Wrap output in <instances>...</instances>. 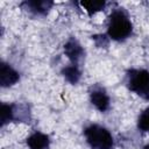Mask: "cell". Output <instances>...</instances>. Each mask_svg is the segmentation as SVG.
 <instances>
[{
  "instance_id": "obj_1",
  "label": "cell",
  "mask_w": 149,
  "mask_h": 149,
  "mask_svg": "<svg viewBox=\"0 0 149 149\" xmlns=\"http://www.w3.org/2000/svg\"><path fill=\"white\" fill-rule=\"evenodd\" d=\"M133 30V26L130 20L128 19L127 14L122 9H115L109 15L108 22V36L115 41H123L126 40Z\"/></svg>"
},
{
  "instance_id": "obj_2",
  "label": "cell",
  "mask_w": 149,
  "mask_h": 149,
  "mask_svg": "<svg viewBox=\"0 0 149 149\" xmlns=\"http://www.w3.org/2000/svg\"><path fill=\"white\" fill-rule=\"evenodd\" d=\"M84 134L92 149H111L113 147V137L105 127L91 125L85 129Z\"/></svg>"
},
{
  "instance_id": "obj_3",
  "label": "cell",
  "mask_w": 149,
  "mask_h": 149,
  "mask_svg": "<svg viewBox=\"0 0 149 149\" xmlns=\"http://www.w3.org/2000/svg\"><path fill=\"white\" fill-rule=\"evenodd\" d=\"M127 86L141 98L149 100V71L132 69L127 72Z\"/></svg>"
},
{
  "instance_id": "obj_4",
  "label": "cell",
  "mask_w": 149,
  "mask_h": 149,
  "mask_svg": "<svg viewBox=\"0 0 149 149\" xmlns=\"http://www.w3.org/2000/svg\"><path fill=\"white\" fill-rule=\"evenodd\" d=\"M64 52L68 56V58L76 65L84 56V49L81 48V45L78 43V41H76L74 38L69 40L65 45H64Z\"/></svg>"
},
{
  "instance_id": "obj_5",
  "label": "cell",
  "mask_w": 149,
  "mask_h": 149,
  "mask_svg": "<svg viewBox=\"0 0 149 149\" xmlns=\"http://www.w3.org/2000/svg\"><path fill=\"white\" fill-rule=\"evenodd\" d=\"M19 80V73L8 64L1 63L0 66V84L2 87L14 85Z\"/></svg>"
},
{
  "instance_id": "obj_6",
  "label": "cell",
  "mask_w": 149,
  "mask_h": 149,
  "mask_svg": "<svg viewBox=\"0 0 149 149\" xmlns=\"http://www.w3.org/2000/svg\"><path fill=\"white\" fill-rule=\"evenodd\" d=\"M90 99L95 108L101 112H105L109 107V98L107 93L101 88H94L90 93Z\"/></svg>"
},
{
  "instance_id": "obj_7",
  "label": "cell",
  "mask_w": 149,
  "mask_h": 149,
  "mask_svg": "<svg viewBox=\"0 0 149 149\" xmlns=\"http://www.w3.org/2000/svg\"><path fill=\"white\" fill-rule=\"evenodd\" d=\"M52 6V1L49 0H34V1H24L22 3V7H26L29 12H33L35 14H45Z\"/></svg>"
},
{
  "instance_id": "obj_8",
  "label": "cell",
  "mask_w": 149,
  "mask_h": 149,
  "mask_svg": "<svg viewBox=\"0 0 149 149\" xmlns=\"http://www.w3.org/2000/svg\"><path fill=\"white\" fill-rule=\"evenodd\" d=\"M27 144L30 149H48L49 137L43 133H34L28 137Z\"/></svg>"
},
{
  "instance_id": "obj_9",
  "label": "cell",
  "mask_w": 149,
  "mask_h": 149,
  "mask_svg": "<svg viewBox=\"0 0 149 149\" xmlns=\"http://www.w3.org/2000/svg\"><path fill=\"white\" fill-rule=\"evenodd\" d=\"M62 73H63V76L65 77V79H66L69 83H71V84H77L78 80L80 79V76H81L79 69H78L77 65H74V64L69 65V66H65V68L62 70Z\"/></svg>"
},
{
  "instance_id": "obj_10",
  "label": "cell",
  "mask_w": 149,
  "mask_h": 149,
  "mask_svg": "<svg viewBox=\"0 0 149 149\" xmlns=\"http://www.w3.org/2000/svg\"><path fill=\"white\" fill-rule=\"evenodd\" d=\"M80 6L90 14H94L99 10H102L106 6V2L105 1H81L80 2Z\"/></svg>"
},
{
  "instance_id": "obj_11",
  "label": "cell",
  "mask_w": 149,
  "mask_h": 149,
  "mask_svg": "<svg viewBox=\"0 0 149 149\" xmlns=\"http://www.w3.org/2000/svg\"><path fill=\"white\" fill-rule=\"evenodd\" d=\"M14 108H15V105H7V104L1 105V125L2 126L14 120Z\"/></svg>"
},
{
  "instance_id": "obj_12",
  "label": "cell",
  "mask_w": 149,
  "mask_h": 149,
  "mask_svg": "<svg viewBox=\"0 0 149 149\" xmlns=\"http://www.w3.org/2000/svg\"><path fill=\"white\" fill-rule=\"evenodd\" d=\"M137 127L142 132H149V107H147L139 116Z\"/></svg>"
},
{
  "instance_id": "obj_13",
  "label": "cell",
  "mask_w": 149,
  "mask_h": 149,
  "mask_svg": "<svg viewBox=\"0 0 149 149\" xmlns=\"http://www.w3.org/2000/svg\"><path fill=\"white\" fill-rule=\"evenodd\" d=\"M92 38L95 41V44L99 48H102V47L105 48L108 44V40H107V37L105 35H94V36H92Z\"/></svg>"
},
{
  "instance_id": "obj_14",
  "label": "cell",
  "mask_w": 149,
  "mask_h": 149,
  "mask_svg": "<svg viewBox=\"0 0 149 149\" xmlns=\"http://www.w3.org/2000/svg\"><path fill=\"white\" fill-rule=\"evenodd\" d=\"M143 149H149V143H148V144H147V146H146Z\"/></svg>"
}]
</instances>
